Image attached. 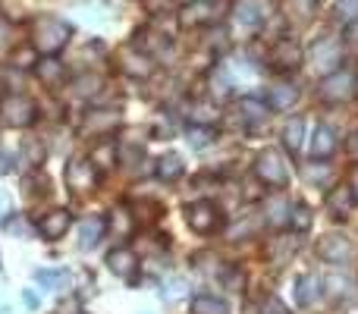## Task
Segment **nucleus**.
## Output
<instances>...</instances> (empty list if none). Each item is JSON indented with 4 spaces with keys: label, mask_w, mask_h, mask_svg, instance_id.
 Segmentation results:
<instances>
[{
    "label": "nucleus",
    "mask_w": 358,
    "mask_h": 314,
    "mask_svg": "<svg viewBox=\"0 0 358 314\" xmlns=\"http://www.w3.org/2000/svg\"><path fill=\"white\" fill-rule=\"evenodd\" d=\"M66 41H69V25L63 19H57V16L35 19V25H31V48L38 54L54 57L57 50L66 48Z\"/></svg>",
    "instance_id": "nucleus-1"
},
{
    "label": "nucleus",
    "mask_w": 358,
    "mask_h": 314,
    "mask_svg": "<svg viewBox=\"0 0 358 314\" xmlns=\"http://www.w3.org/2000/svg\"><path fill=\"white\" fill-rule=\"evenodd\" d=\"M255 176L264 185H273V189H283L289 183V160L280 148H264L255 160Z\"/></svg>",
    "instance_id": "nucleus-2"
},
{
    "label": "nucleus",
    "mask_w": 358,
    "mask_h": 314,
    "mask_svg": "<svg viewBox=\"0 0 358 314\" xmlns=\"http://www.w3.org/2000/svg\"><path fill=\"white\" fill-rule=\"evenodd\" d=\"M35 117H38V107L25 94H6V98H0V123L3 126L22 129V126L35 123Z\"/></svg>",
    "instance_id": "nucleus-3"
},
{
    "label": "nucleus",
    "mask_w": 358,
    "mask_h": 314,
    "mask_svg": "<svg viewBox=\"0 0 358 314\" xmlns=\"http://www.w3.org/2000/svg\"><path fill=\"white\" fill-rule=\"evenodd\" d=\"M185 220H189V227L195 229V233L208 236V233H214V229H220L223 217L214 201H195L185 208Z\"/></svg>",
    "instance_id": "nucleus-4"
},
{
    "label": "nucleus",
    "mask_w": 358,
    "mask_h": 314,
    "mask_svg": "<svg viewBox=\"0 0 358 314\" xmlns=\"http://www.w3.org/2000/svg\"><path fill=\"white\" fill-rule=\"evenodd\" d=\"M352 92H355V76L349 69H336L321 82V98L327 104H343V101L352 98Z\"/></svg>",
    "instance_id": "nucleus-5"
},
{
    "label": "nucleus",
    "mask_w": 358,
    "mask_h": 314,
    "mask_svg": "<svg viewBox=\"0 0 358 314\" xmlns=\"http://www.w3.org/2000/svg\"><path fill=\"white\" fill-rule=\"evenodd\" d=\"M267 3L264 0H236L233 6V22L239 25V29H261V25L267 22Z\"/></svg>",
    "instance_id": "nucleus-6"
},
{
    "label": "nucleus",
    "mask_w": 358,
    "mask_h": 314,
    "mask_svg": "<svg viewBox=\"0 0 358 314\" xmlns=\"http://www.w3.org/2000/svg\"><path fill=\"white\" fill-rule=\"evenodd\" d=\"M98 179H101L98 170H94V164L88 157H76L66 170V183L73 192H92L98 185Z\"/></svg>",
    "instance_id": "nucleus-7"
},
{
    "label": "nucleus",
    "mask_w": 358,
    "mask_h": 314,
    "mask_svg": "<svg viewBox=\"0 0 358 314\" xmlns=\"http://www.w3.org/2000/svg\"><path fill=\"white\" fill-rule=\"evenodd\" d=\"M117 126H120V113L117 110H92L85 120H82V136L104 138V136H110Z\"/></svg>",
    "instance_id": "nucleus-8"
},
{
    "label": "nucleus",
    "mask_w": 358,
    "mask_h": 314,
    "mask_svg": "<svg viewBox=\"0 0 358 314\" xmlns=\"http://www.w3.org/2000/svg\"><path fill=\"white\" fill-rule=\"evenodd\" d=\"M317 255H321L324 261H330V264H346V261L352 258V242L340 233H327L317 242Z\"/></svg>",
    "instance_id": "nucleus-9"
},
{
    "label": "nucleus",
    "mask_w": 358,
    "mask_h": 314,
    "mask_svg": "<svg viewBox=\"0 0 358 314\" xmlns=\"http://www.w3.org/2000/svg\"><path fill=\"white\" fill-rule=\"evenodd\" d=\"M107 267H110L120 280L132 283V280H136V273H138V258H136V252H132V248H126V245L123 248H113V252L107 255Z\"/></svg>",
    "instance_id": "nucleus-10"
},
{
    "label": "nucleus",
    "mask_w": 358,
    "mask_h": 314,
    "mask_svg": "<svg viewBox=\"0 0 358 314\" xmlns=\"http://www.w3.org/2000/svg\"><path fill=\"white\" fill-rule=\"evenodd\" d=\"M120 66H123V73L136 76V79H145V76H151L155 63H151V57L145 54V50H138V44H136V48L120 50Z\"/></svg>",
    "instance_id": "nucleus-11"
},
{
    "label": "nucleus",
    "mask_w": 358,
    "mask_h": 314,
    "mask_svg": "<svg viewBox=\"0 0 358 314\" xmlns=\"http://www.w3.org/2000/svg\"><path fill=\"white\" fill-rule=\"evenodd\" d=\"M69 223H73L69 210H48V214L38 220V233H41L48 242H54V239H60V236L66 233Z\"/></svg>",
    "instance_id": "nucleus-12"
},
{
    "label": "nucleus",
    "mask_w": 358,
    "mask_h": 314,
    "mask_svg": "<svg viewBox=\"0 0 358 314\" xmlns=\"http://www.w3.org/2000/svg\"><path fill=\"white\" fill-rule=\"evenodd\" d=\"M299 60H302V50H299V44L289 41V38H280L277 48H273V54H271L273 66H277V69H296Z\"/></svg>",
    "instance_id": "nucleus-13"
},
{
    "label": "nucleus",
    "mask_w": 358,
    "mask_h": 314,
    "mask_svg": "<svg viewBox=\"0 0 358 314\" xmlns=\"http://www.w3.org/2000/svg\"><path fill=\"white\" fill-rule=\"evenodd\" d=\"M104 229H107L104 217H88V220H82V227H79V248L82 252L98 245V242L104 239Z\"/></svg>",
    "instance_id": "nucleus-14"
},
{
    "label": "nucleus",
    "mask_w": 358,
    "mask_h": 314,
    "mask_svg": "<svg viewBox=\"0 0 358 314\" xmlns=\"http://www.w3.org/2000/svg\"><path fill=\"white\" fill-rule=\"evenodd\" d=\"M35 283H41L44 290H50V292H66L73 277H69L63 267H44V271H35Z\"/></svg>",
    "instance_id": "nucleus-15"
},
{
    "label": "nucleus",
    "mask_w": 358,
    "mask_h": 314,
    "mask_svg": "<svg viewBox=\"0 0 358 314\" xmlns=\"http://www.w3.org/2000/svg\"><path fill=\"white\" fill-rule=\"evenodd\" d=\"M352 208H355V195H352L349 185H340V189H334L327 195V210L334 217H349L352 214Z\"/></svg>",
    "instance_id": "nucleus-16"
},
{
    "label": "nucleus",
    "mask_w": 358,
    "mask_h": 314,
    "mask_svg": "<svg viewBox=\"0 0 358 314\" xmlns=\"http://www.w3.org/2000/svg\"><path fill=\"white\" fill-rule=\"evenodd\" d=\"M317 299H321V280H317L315 273L299 277L296 280V302L302 305V308H308V305H315Z\"/></svg>",
    "instance_id": "nucleus-17"
},
{
    "label": "nucleus",
    "mask_w": 358,
    "mask_h": 314,
    "mask_svg": "<svg viewBox=\"0 0 358 314\" xmlns=\"http://www.w3.org/2000/svg\"><path fill=\"white\" fill-rule=\"evenodd\" d=\"M336 151V136L330 126H315V138H311V157L324 160Z\"/></svg>",
    "instance_id": "nucleus-18"
},
{
    "label": "nucleus",
    "mask_w": 358,
    "mask_h": 314,
    "mask_svg": "<svg viewBox=\"0 0 358 314\" xmlns=\"http://www.w3.org/2000/svg\"><path fill=\"white\" fill-rule=\"evenodd\" d=\"M311 60H315V66H321V69L336 66V63H340V41L327 38V41L315 44V50H311Z\"/></svg>",
    "instance_id": "nucleus-19"
},
{
    "label": "nucleus",
    "mask_w": 358,
    "mask_h": 314,
    "mask_svg": "<svg viewBox=\"0 0 358 314\" xmlns=\"http://www.w3.org/2000/svg\"><path fill=\"white\" fill-rule=\"evenodd\" d=\"M192 314H229V302L214 292H201L192 299Z\"/></svg>",
    "instance_id": "nucleus-20"
},
{
    "label": "nucleus",
    "mask_w": 358,
    "mask_h": 314,
    "mask_svg": "<svg viewBox=\"0 0 358 314\" xmlns=\"http://www.w3.org/2000/svg\"><path fill=\"white\" fill-rule=\"evenodd\" d=\"M182 25H204V22H214L217 19V13H214V3H201V0H198V3H189L182 10Z\"/></svg>",
    "instance_id": "nucleus-21"
},
{
    "label": "nucleus",
    "mask_w": 358,
    "mask_h": 314,
    "mask_svg": "<svg viewBox=\"0 0 358 314\" xmlns=\"http://www.w3.org/2000/svg\"><path fill=\"white\" fill-rule=\"evenodd\" d=\"M35 69H38V79H41L48 88L63 85V76H66V73H63V63H60V60H54V57H48V60H41Z\"/></svg>",
    "instance_id": "nucleus-22"
},
{
    "label": "nucleus",
    "mask_w": 358,
    "mask_h": 314,
    "mask_svg": "<svg viewBox=\"0 0 358 314\" xmlns=\"http://www.w3.org/2000/svg\"><path fill=\"white\" fill-rule=\"evenodd\" d=\"M239 113H242V120H245L248 126H258V123H264L267 120V104L261 98H242L239 101Z\"/></svg>",
    "instance_id": "nucleus-23"
},
{
    "label": "nucleus",
    "mask_w": 358,
    "mask_h": 314,
    "mask_svg": "<svg viewBox=\"0 0 358 314\" xmlns=\"http://www.w3.org/2000/svg\"><path fill=\"white\" fill-rule=\"evenodd\" d=\"M267 101H271L273 110H289V107L299 101V88L296 85H273Z\"/></svg>",
    "instance_id": "nucleus-24"
},
{
    "label": "nucleus",
    "mask_w": 358,
    "mask_h": 314,
    "mask_svg": "<svg viewBox=\"0 0 358 314\" xmlns=\"http://www.w3.org/2000/svg\"><path fill=\"white\" fill-rule=\"evenodd\" d=\"M88 160L94 164V170H110L113 160H117V148H113V142H101L92 148V155H88Z\"/></svg>",
    "instance_id": "nucleus-25"
},
{
    "label": "nucleus",
    "mask_w": 358,
    "mask_h": 314,
    "mask_svg": "<svg viewBox=\"0 0 358 314\" xmlns=\"http://www.w3.org/2000/svg\"><path fill=\"white\" fill-rule=\"evenodd\" d=\"M157 176L164 179V183H173V179L182 176V157L179 155H164L157 160Z\"/></svg>",
    "instance_id": "nucleus-26"
},
{
    "label": "nucleus",
    "mask_w": 358,
    "mask_h": 314,
    "mask_svg": "<svg viewBox=\"0 0 358 314\" xmlns=\"http://www.w3.org/2000/svg\"><path fill=\"white\" fill-rule=\"evenodd\" d=\"M302 138H305V120L302 117L289 120V123H286V129H283V145L289 151H299V148H302Z\"/></svg>",
    "instance_id": "nucleus-27"
},
{
    "label": "nucleus",
    "mask_w": 358,
    "mask_h": 314,
    "mask_svg": "<svg viewBox=\"0 0 358 314\" xmlns=\"http://www.w3.org/2000/svg\"><path fill=\"white\" fill-rule=\"evenodd\" d=\"M296 245H299L296 239H292V242H286V239H277V242H273L271 248H267V255H271V261H273V264H286V258H289V255L296 252Z\"/></svg>",
    "instance_id": "nucleus-28"
},
{
    "label": "nucleus",
    "mask_w": 358,
    "mask_h": 314,
    "mask_svg": "<svg viewBox=\"0 0 358 314\" xmlns=\"http://www.w3.org/2000/svg\"><path fill=\"white\" fill-rule=\"evenodd\" d=\"M334 16L340 19V22H355L358 19V0H336Z\"/></svg>",
    "instance_id": "nucleus-29"
},
{
    "label": "nucleus",
    "mask_w": 358,
    "mask_h": 314,
    "mask_svg": "<svg viewBox=\"0 0 358 314\" xmlns=\"http://www.w3.org/2000/svg\"><path fill=\"white\" fill-rule=\"evenodd\" d=\"M289 227H292V229H299V233H305V229L311 227V210L305 208V204H296V208H292V214H289Z\"/></svg>",
    "instance_id": "nucleus-30"
},
{
    "label": "nucleus",
    "mask_w": 358,
    "mask_h": 314,
    "mask_svg": "<svg viewBox=\"0 0 358 314\" xmlns=\"http://www.w3.org/2000/svg\"><path fill=\"white\" fill-rule=\"evenodd\" d=\"M267 208H271V217H267L271 223H289V204L283 198H273Z\"/></svg>",
    "instance_id": "nucleus-31"
},
{
    "label": "nucleus",
    "mask_w": 358,
    "mask_h": 314,
    "mask_svg": "<svg viewBox=\"0 0 358 314\" xmlns=\"http://www.w3.org/2000/svg\"><path fill=\"white\" fill-rule=\"evenodd\" d=\"M210 138H214L210 126H192V129H189V142H192V148H204V145H210Z\"/></svg>",
    "instance_id": "nucleus-32"
},
{
    "label": "nucleus",
    "mask_w": 358,
    "mask_h": 314,
    "mask_svg": "<svg viewBox=\"0 0 358 314\" xmlns=\"http://www.w3.org/2000/svg\"><path fill=\"white\" fill-rule=\"evenodd\" d=\"M157 214H161V204L157 201H138L136 204V217H142L145 223H155Z\"/></svg>",
    "instance_id": "nucleus-33"
},
{
    "label": "nucleus",
    "mask_w": 358,
    "mask_h": 314,
    "mask_svg": "<svg viewBox=\"0 0 358 314\" xmlns=\"http://www.w3.org/2000/svg\"><path fill=\"white\" fill-rule=\"evenodd\" d=\"M110 227H113V233H117V236H126V233H129V210H113Z\"/></svg>",
    "instance_id": "nucleus-34"
},
{
    "label": "nucleus",
    "mask_w": 358,
    "mask_h": 314,
    "mask_svg": "<svg viewBox=\"0 0 358 314\" xmlns=\"http://www.w3.org/2000/svg\"><path fill=\"white\" fill-rule=\"evenodd\" d=\"M305 179H308V183H324V179H327V166L324 164L305 166Z\"/></svg>",
    "instance_id": "nucleus-35"
},
{
    "label": "nucleus",
    "mask_w": 358,
    "mask_h": 314,
    "mask_svg": "<svg viewBox=\"0 0 358 314\" xmlns=\"http://www.w3.org/2000/svg\"><path fill=\"white\" fill-rule=\"evenodd\" d=\"M261 314H289V311H286V305L280 302V299H267V302L261 305Z\"/></svg>",
    "instance_id": "nucleus-36"
},
{
    "label": "nucleus",
    "mask_w": 358,
    "mask_h": 314,
    "mask_svg": "<svg viewBox=\"0 0 358 314\" xmlns=\"http://www.w3.org/2000/svg\"><path fill=\"white\" fill-rule=\"evenodd\" d=\"M142 3H145V10L148 13H164V10L173 6V0H142Z\"/></svg>",
    "instance_id": "nucleus-37"
},
{
    "label": "nucleus",
    "mask_w": 358,
    "mask_h": 314,
    "mask_svg": "<svg viewBox=\"0 0 358 314\" xmlns=\"http://www.w3.org/2000/svg\"><path fill=\"white\" fill-rule=\"evenodd\" d=\"M10 210H13V198L6 195L3 189H0V223H3L6 217H10Z\"/></svg>",
    "instance_id": "nucleus-38"
},
{
    "label": "nucleus",
    "mask_w": 358,
    "mask_h": 314,
    "mask_svg": "<svg viewBox=\"0 0 358 314\" xmlns=\"http://www.w3.org/2000/svg\"><path fill=\"white\" fill-rule=\"evenodd\" d=\"M13 60H16L19 66H29V63L35 60V48H29V50H16V54H13Z\"/></svg>",
    "instance_id": "nucleus-39"
},
{
    "label": "nucleus",
    "mask_w": 358,
    "mask_h": 314,
    "mask_svg": "<svg viewBox=\"0 0 358 314\" xmlns=\"http://www.w3.org/2000/svg\"><path fill=\"white\" fill-rule=\"evenodd\" d=\"M182 290H185V283H182V280H170V283H167V299H170V302H173V299L182 296Z\"/></svg>",
    "instance_id": "nucleus-40"
},
{
    "label": "nucleus",
    "mask_w": 358,
    "mask_h": 314,
    "mask_svg": "<svg viewBox=\"0 0 358 314\" xmlns=\"http://www.w3.org/2000/svg\"><path fill=\"white\" fill-rule=\"evenodd\" d=\"M346 151H349V157L358 164V132H352V136L346 138Z\"/></svg>",
    "instance_id": "nucleus-41"
},
{
    "label": "nucleus",
    "mask_w": 358,
    "mask_h": 314,
    "mask_svg": "<svg viewBox=\"0 0 358 314\" xmlns=\"http://www.w3.org/2000/svg\"><path fill=\"white\" fill-rule=\"evenodd\" d=\"M13 170V157L6 151H0V173H10Z\"/></svg>",
    "instance_id": "nucleus-42"
},
{
    "label": "nucleus",
    "mask_w": 358,
    "mask_h": 314,
    "mask_svg": "<svg viewBox=\"0 0 358 314\" xmlns=\"http://www.w3.org/2000/svg\"><path fill=\"white\" fill-rule=\"evenodd\" d=\"M346 38H349V41H352V44H358V19H355V22H349Z\"/></svg>",
    "instance_id": "nucleus-43"
},
{
    "label": "nucleus",
    "mask_w": 358,
    "mask_h": 314,
    "mask_svg": "<svg viewBox=\"0 0 358 314\" xmlns=\"http://www.w3.org/2000/svg\"><path fill=\"white\" fill-rule=\"evenodd\" d=\"M22 296H25V305H29V308H38V296H35V292H31V290H25Z\"/></svg>",
    "instance_id": "nucleus-44"
},
{
    "label": "nucleus",
    "mask_w": 358,
    "mask_h": 314,
    "mask_svg": "<svg viewBox=\"0 0 358 314\" xmlns=\"http://www.w3.org/2000/svg\"><path fill=\"white\" fill-rule=\"evenodd\" d=\"M349 189H352V195H355V201H358V170L352 173V185H349Z\"/></svg>",
    "instance_id": "nucleus-45"
}]
</instances>
